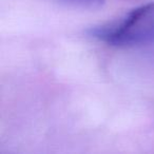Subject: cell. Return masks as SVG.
Returning <instances> with one entry per match:
<instances>
[{"instance_id": "cell-1", "label": "cell", "mask_w": 154, "mask_h": 154, "mask_svg": "<svg viewBox=\"0 0 154 154\" xmlns=\"http://www.w3.org/2000/svg\"><path fill=\"white\" fill-rule=\"evenodd\" d=\"M91 35L115 47L154 42V2L135 8L117 22L93 29Z\"/></svg>"}, {"instance_id": "cell-2", "label": "cell", "mask_w": 154, "mask_h": 154, "mask_svg": "<svg viewBox=\"0 0 154 154\" xmlns=\"http://www.w3.org/2000/svg\"><path fill=\"white\" fill-rule=\"evenodd\" d=\"M69 3H73L76 5H82V7H87V8H95L101 5L105 0H62Z\"/></svg>"}]
</instances>
